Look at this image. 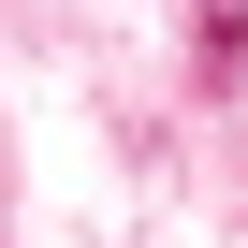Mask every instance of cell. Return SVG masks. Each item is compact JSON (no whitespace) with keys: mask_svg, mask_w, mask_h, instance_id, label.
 Returning a JSON list of instances; mask_svg holds the SVG:
<instances>
[{"mask_svg":"<svg viewBox=\"0 0 248 248\" xmlns=\"http://www.w3.org/2000/svg\"><path fill=\"white\" fill-rule=\"evenodd\" d=\"M190 73H204V88L248 73V0H190Z\"/></svg>","mask_w":248,"mask_h":248,"instance_id":"cell-1","label":"cell"}]
</instances>
